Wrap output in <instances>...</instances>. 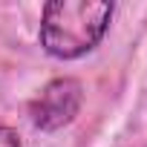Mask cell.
Wrapping results in <instances>:
<instances>
[{"mask_svg": "<svg viewBox=\"0 0 147 147\" xmlns=\"http://www.w3.org/2000/svg\"><path fill=\"white\" fill-rule=\"evenodd\" d=\"M113 3L98 0H58L46 3L40 23V43L55 58H78L90 52L107 32Z\"/></svg>", "mask_w": 147, "mask_h": 147, "instance_id": "6da1fadb", "label": "cell"}, {"mask_svg": "<svg viewBox=\"0 0 147 147\" xmlns=\"http://www.w3.org/2000/svg\"><path fill=\"white\" fill-rule=\"evenodd\" d=\"M81 107V84L75 78H58L46 84V90L32 104V121L40 130H58L78 115Z\"/></svg>", "mask_w": 147, "mask_h": 147, "instance_id": "7a4b0ae2", "label": "cell"}, {"mask_svg": "<svg viewBox=\"0 0 147 147\" xmlns=\"http://www.w3.org/2000/svg\"><path fill=\"white\" fill-rule=\"evenodd\" d=\"M0 147H20V138L15 130L9 127H0Z\"/></svg>", "mask_w": 147, "mask_h": 147, "instance_id": "3957f363", "label": "cell"}]
</instances>
